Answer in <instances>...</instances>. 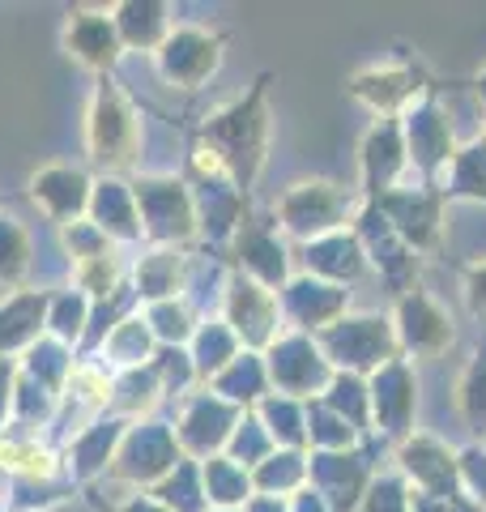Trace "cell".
Segmentation results:
<instances>
[{"instance_id": "obj_1", "label": "cell", "mask_w": 486, "mask_h": 512, "mask_svg": "<svg viewBox=\"0 0 486 512\" xmlns=\"http://www.w3.org/2000/svg\"><path fill=\"white\" fill-rule=\"evenodd\" d=\"M133 141H137V128H133V116L120 94L103 90L99 103H94V120H90V150L99 163H128L133 154Z\"/></svg>"}, {"instance_id": "obj_2", "label": "cell", "mask_w": 486, "mask_h": 512, "mask_svg": "<svg viewBox=\"0 0 486 512\" xmlns=\"http://www.w3.org/2000/svg\"><path fill=\"white\" fill-rule=\"evenodd\" d=\"M401 342L414 350V355H440L452 342V320L435 308L427 295H410L401 303Z\"/></svg>"}, {"instance_id": "obj_5", "label": "cell", "mask_w": 486, "mask_h": 512, "mask_svg": "<svg viewBox=\"0 0 486 512\" xmlns=\"http://www.w3.org/2000/svg\"><path fill=\"white\" fill-rule=\"evenodd\" d=\"M0 466H13V470H26V474H47L52 470V461L39 448H18V444H0Z\"/></svg>"}, {"instance_id": "obj_3", "label": "cell", "mask_w": 486, "mask_h": 512, "mask_svg": "<svg viewBox=\"0 0 486 512\" xmlns=\"http://www.w3.org/2000/svg\"><path fill=\"white\" fill-rule=\"evenodd\" d=\"M350 90L359 94L363 103H371L384 116H393L397 107H405L418 94V73L401 69V64H376V69H363L350 82Z\"/></svg>"}, {"instance_id": "obj_7", "label": "cell", "mask_w": 486, "mask_h": 512, "mask_svg": "<svg viewBox=\"0 0 486 512\" xmlns=\"http://www.w3.org/2000/svg\"><path fill=\"white\" fill-rule=\"evenodd\" d=\"M81 282H86L94 295L111 291V282H116V261H103L99 269H86V265H81Z\"/></svg>"}, {"instance_id": "obj_6", "label": "cell", "mask_w": 486, "mask_h": 512, "mask_svg": "<svg viewBox=\"0 0 486 512\" xmlns=\"http://www.w3.org/2000/svg\"><path fill=\"white\" fill-rule=\"evenodd\" d=\"M465 291H469V308H474L478 316H486V261L482 265H469Z\"/></svg>"}, {"instance_id": "obj_4", "label": "cell", "mask_w": 486, "mask_h": 512, "mask_svg": "<svg viewBox=\"0 0 486 512\" xmlns=\"http://www.w3.org/2000/svg\"><path fill=\"white\" fill-rule=\"evenodd\" d=\"M342 192H337V184H299V192H290V201H286V218H290V227L303 231L307 235V218H316V235L320 231H329L337 227V218H342Z\"/></svg>"}]
</instances>
